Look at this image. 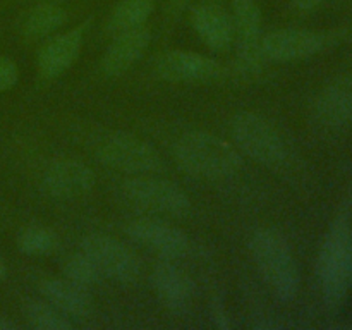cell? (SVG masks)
Segmentation results:
<instances>
[{
	"label": "cell",
	"instance_id": "cell-1",
	"mask_svg": "<svg viewBox=\"0 0 352 330\" xmlns=\"http://www.w3.org/2000/svg\"><path fill=\"white\" fill-rule=\"evenodd\" d=\"M174 158L189 175L223 181L241 172L244 162L239 151L222 138L206 131H191L175 141Z\"/></svg>",
	"mask_w": 352,
	"mask_h": 330
},
{
	"label": "cell",
	"instance_id": "cell-2",
	"mask_svg": "<svg viewBox=\"0 0 352 330\" xmlns=\"http://www.w3.org/2000/svg\"><path fill=\"white\" fill-rule=\"evenodd\" d=\"M250 251L272 294L282 302L292 301L299 292L301 277L284 234L274 227L258 229L250 239Z\"/></svg>",
	"mask_w": 352,
	"mask_h": 330
},
{
	"label": "cell",
	"instance_id": "cell-3",
	"mask_svg": "<svg viewBox=\"0 0 352 330\" xmlns=\"http://www.w3.org/2000/svg\"><path fill=\"white\" fill-rule=\"evenodd\" d=\"M318 278L327 305L339 306L352 285V230L346 217L333 220L323 239Z\"/></svg>",
	"mask_w": 352,
	"mask_h": 330
},
{
	"label": "cell",
	"instance_id": "cell-4",
	"mask_svg": "<svg viewBox=\"0 0 352 330\" xmlns=\"http://www.w3.org/2000/svg\"><path fill=\"white\" fill-rule=\"evenodd\" d=\"M230 134L234 143L246 157L268 168L284 167L289 150L280 133L260 113L243 110L230 120Z\"/></svg>",
	"mask_w": 352,
	"mask_h": 330
},
{
	"label": "cell",
	"instance_id": "cell-5",
	"mask_svg": "<svg viewBox=\"0 0 352 330\" xmlns=\"http://www.w3.org/2000/svg\"><path fill=\"white\" fill-rule=\"evenodd\" d=\"M95 155L102 164L127 174H157L165 170L164 158L157 148L124 131L103 134L95 144Z\"/></svg>",
	"mask_w": 352,
	"mask_h": 330
},
{
	"label": "cell",
	"instance_id": "cell-6",
	"mask_svg": "<svg viewBox=\"0 0 352 330\" xmlns=\"http://www.w3.org/2000/svg\"><path fill=\"white\" fill-rule=\"evenodd\" d=\"M122 195L131 205L155 213L184 217L191 212V199L184 189L167 179L136 175L122 182Z\"/></svg>",
	"mask_w": 352,
	"mask_h": 330
},
{
	"label": "cell",
	"instance_id": "cell-7",
	"mask_svg": "<svg viewBox=\"0 0 352 330\" xmlns=\"http://www.w3.org/2000/svg\"><path fill=\"white\" fill-rule=\"evenodd\" d=\"M81 251L88 254L103 275L122 284L136 282L141 275V260L133 250L107 234H89L81 241Z\"/></svg>",
	"mask_w": 352,
	"mask_h": 330
},
{
	"label": "cell",
	"instance_id": "cell-8",
	"mask_svg": "<svg viewBox=\"0 0 352 330\" xmlns=\"http://www.w3.org/2000/svg\"><path fill=\"white\" fill-rule=\"evenodd\" d=\"M327 45L325 34L318 31L285 28L261 36L260 50L263 60L291 62L313 57Z\"/></svg>",
	"mask_w": 352,
	"mask_h": 330
},
{
	"label": "cell",
	"instance_id": "cell-9",
	"mask_svg": "<svg viewBox=\"0 0 352 330\" xmlns=\"http://www.w3.org/2000/svg\"><path fill=\"white\" fill-rule=\"evenodd\" d=\"M153 71L164 81L196 82L222 76L223 67L215 58L188 50H167L153 62Z\"/></svg>",
	"mask_w": 352,
	"mask_h": 330
},
{
	"label": "cell",
	"instance_id": "cell-10",
	"mask_svg": "<svg viewBox=\"0 0 352 330\" xmlns=\"http://www.w3.org/2000/svg\"><path fill=\"white\" fill-rule=\"evenodd\" d=\"M234 41L237 60L244 71H256L261 57V10L256 0H232Z\"/></svg>",
	"mask_w": 352,
	"mask_h": 330
},
{
	"label": "cell",
	"instance_id": "cell-11",
	"mask_svg": "<svg viewBox=\"0 0 352 330\" xmlns=\"http://www.w3.org/2000/svg\"><path fill=\"white\" fill-rule=\"evenodd\" d=\"M126 230L136 243L143 244L165 260H177L191 251V241L186 232L164 220L141 217L133 220Z\"/></svg>",
	"mask_w": 352,
	"mask_h": 330
},
{
	"label": "cell",
	"instance_id": "cell-12",
	"mask_svg": "<svg viewBox=\"0 0 352 330\" xmlns=\"http://www.w3.org/2000/svg\"><path fill=\"white\" fill-rule=\"evenodd\" d=\"M95 172L74 158L54 160L41 175V188L57 199H76L95 188Z\"/></svg>",
	"mask_w": 352,
	"mask_h": 330
},
{
	"label": "cell",
	"instance_id": "cell-13",
	"mask_svg": "<svg viewBox=\"0 0 352 330\" xmlns=\"http://www.w3.org/2000/svg\"><path fill=\"white\" fill-rule=\"evenodd\" d=\"M89 24H91V19L82 21L79 26L50 38L40 48L36 55V65L43 78H58L78 60Z\"/></svg>",
	"mask_w": 352,
	"mask_h": 330
},
{
	"label": "cell",
	"instance_id": "cell-14",
	"mask_svg": "<svg viewBox=\"0 0 352 330\" xmlns=\"http://www.w3.org/2000/svg\"><path fill=\"white\" fill-rule=\"evenodd\" d=\"M151 43V31L146 26L134 28L113 36L103 54L100 69L109 78H117L129 71L146 52Z\"/></svg>",
	"mask_w": 352,
	"mask_h": 330
},
{
	"label": "cell",
	"instance_id": "cell-15",
	"mask_svg": "<svg viewBox=\"0 0 352 330\" xmlns=\"http://www.w3.org/2000/svg\"><path fill=\"white\" fill-rule=\"evenodd\" d=\"M313 113L320 126L339 129L352 122V74L342 76L323 88L316 98Z\"/></svg>",
	"mask_w": 352,
	"mask_h": 330
},
{
	"label": "cell",
	"instance_id": "cell-16",
	"mask_svg": "<svg viewBox=\"0 0 352 330\" xmlns=\"http://www.w3.org/2000/svg\"><path fill=\"white\" fill-rule=\"evenodd\" d=\"M151 284L158 299L172 311H184L195 298V282L184 270L172 263V260L155 265Z\"/></svg>",
	"mask_w": 352,
	"mask_h": 330
},
{
	"label": "cell",
	"instance_id": "cell-17",
	"mask_svg": "<svg viewBox=\"0 0 352 330\" xmlns=\"http://www.w3.org/2000/svg\"><path fill=\"white\" fill-rule=\"evenodd\" d=\"M191 24L212 50H226L234 41L232 16L215 3H199L191 12Z\"/></svg>",
	"mask_w": 352,
	"mask_h": 330
},
{
	"label": "cell",
	"instance_id": "cell-18",
	"mask_svg": "<svg viewBox=\"0 0 352 330\" xmlns=\"http://www.w3.org/2000/svg\"><path fill=\"white\" fill-rule=\"evenodd\" d=\"M41 296L48 302L72 318H85L91 313L93 299L86 287L69 278H45L38 285Z\"/></svg>",
	"mask_w": 352,
	"mask_h": 330
},
{
	"label": "cell",
	"instance_id": "cell-19",
	"mask_svg": "<svg viewBox=\"0 0 352 330\" xmlns=\"http://www.w3.org/2000/svg\"><path fill=\"white\" fill-rule=\"evenodd\" d=\"M65 23H67V10L48 0V2L36 3L28 10L21 23V33L28 40H41L52 36Z\"/></svg>",
	"mask_w": 352,
	"mask_h": 330
},
{
	"label": "cell",
	"instance_id": "cell-20",
	"mask_svg": "<svg viewBox=\"0 0 352 330\" xmlns=\"http://www.w3.org/2000/svg\"><path fill=\"white\" fill-rule=\"evenodd\" d=\"M157 0H120L110 12L105 23V33L110 36L144 26L148 17L153 14Z\"/></svg>",
	"mask_w": 352,
	"mask_h": 330
},
{
	"label": "cell",
	"instance_id": "cell-21",
	"mask_svg": "<svg viewBox=\"0 0 352 330\" xmlns=\"http://www.w3.org/2000/svg\"><path fill=\"white\" fill-rule=\"evenodd\" d=\"M23 316L36 330H71L72 323L67 315L55 308L47 299H24Z\"/></svg>",
	"mask_w": 352,
	"mask_h": 330
},
{
	"label": "cell",
	"instance_id": "cell-22",
	"mask_svg": "<svg viewBox=\"0 0 352 330\" xmlns=\"http://www.w3.org/2000/svg\"><path fill=\"white\" fill-rule=\"evenodd\" d=\"M58 236L45 226H28L17 234V248L30 256H43L57 250Z\"/></svg>",
	"mask_w": 352,
	"mask_h": 330
},
{
	"label": "cell",
	"instance_id": "cell-23",
	"mask_svg": "<svg viewBox=\"0 0 352 330\" xmlns=\"http://www.w3.org/2000/svg\"><path fill=\"white\" fill-rule=\"evenodd\" d=\"M62 274L65 278L76 282V284L82 285V287H91V285L98 284L102 280L103 274L100 268L96 267L95 261L88 256L86 253H76L71 254L67 260L62 265Z\"/></svg>",
	"mask_w": 352,
	"mask_h": 330
},
{
	"label": "cell",
	"instance_id": "cell-24",
	"mask_svg": "<svg viewBox=\"0 0 352 330\" xmlns=\"http://www.w3.org/2000/svg\"><path fill=\"white\" fill-rule=\"evenodd\" d=\"M19 81V69L12 58L0 55V93L14 88Z\"/></svg>",
	"mask_w": 352,
	"mask_h": 330
},
{
	"label": "cell",
	"instance_id": "cell-25",
	"mask_svg": "<svg viewBox=\"0 0 352 330\" xmlns=\"http://www.w3.org/2000/svg\"><path fill=\"white\" fill-rule=\"evenodd\" d=\"M323 0H292V7L299 12H309V10L316 9Z\"/></svg>",
	"mask_w": 352,
	"mask_h": 330
},
{
	"label": "cell",
	"instance_id": "cell-26",
	"mask_svg": "<svg viewBox=\"0 0 352 330\" xmlns=\"http://www.w3.org/2000/svg\"><path fill=\"white\" fill-rule=\"evenodd\" d=\"M186 3H188V0H167L168 17H170V19L177 17L179 14H181L182 10H184Z\"/></svg>",
	"mask_w": 352,
	"mask_h": 330
},
{
	"label": "cell",
	"instance_id": "cell-27",
	"mask_svg": "<svg viewBox=\"0 0 352 330\" xmlns=\"http://www.w3.org/2000/svg\"><path fill=\"white\" fill-rule=\"evenodd\" d=\"M14 329H17V325L12 322V320L6 318V316H0V330H14Z\"/></svg>",
	"mask_w": 352,
	"mask_h": 330
},
{
	"label": "cell",
	"instance_id": "cell-28",
	"mask_svg": "<svg viewBox=\"0 0 352 330\" xmlns=\"http://www.w3.org/2000/svg\"><path fill=\"white\" fill-rule=\"evenodd\" d=\"M6 275H7V265H6V261L0 258V280H3V278H6Z\"/></svg>",
	"mask_w": 352,
	"mask_h": 330
},
{
	"label": "cell",
	"instance_id": "cell-29",
	"mask_svg": "<svg viewBox=\"0 0 352 330\" xmlns=\"http://www.w3.org/2000/svg\"><path fill=\"white\" fill-rule=\"evenodd\" d=\"M52 2H54V0H52Z\"/></svg>",
	"mask_w": 352,
	"mask_h": 330
}]
</instances>
